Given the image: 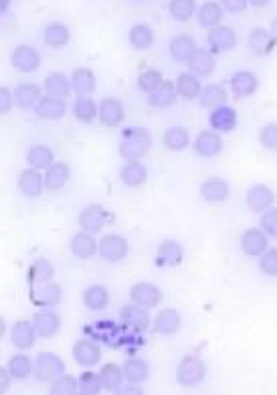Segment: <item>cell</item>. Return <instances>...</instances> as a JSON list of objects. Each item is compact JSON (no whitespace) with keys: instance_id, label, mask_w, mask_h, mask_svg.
I'll return each mask as SVG.
<instances>
[{"instance_id":"42","label":"cell","mask_w":277,"mask_h":395,"mask_svg":"<svg viewBox=\"0 0 277 395\" xmlns=\"http://www.w3.org/2000/svg\"><path fill=\"white\" fill-rule=\"evenodd\" d=\"M6 369H9L13 382H27L33 375V359L27 353H16L9 359Z\"/></svg>"},{"instance_id":"53","label":"cell","mask_w":277,"mask_h":395,"mask_svg":"<svg viewBox=\"0 0 277 395\" xmlns=\"http://www.w3.org/2000/svg\"><path fill=\"white\" fill-rule=\"evenodd\" d=\"M259 229L269 240H277V207H269L267 211L261 213Z\"/></svg>"},{"instance_id":"49","label":"cell","mask_w":277,"mask_h":395,"mask_svg":"<svg viewBox=\"0 0 277 395\" xmlns=\"http://www.w3.org/2000/svg\"><path fill=\"white\" fill-rule=\"evenodd\" d=\"M79 394V383L77 377L63 373L61 377H57L55 382L49 387V395H77Z\"/></svg>"},{"instance_id":"55","label":"cell","mask_w":277,"mask_h":395,"mask_svg":"<svg viewBox=\"0 0 277 395\" xmlns=\"http://www.w3.org/2000/svg\"><path fill=\"white\" fill-rule=\"evenodd\" d=\"M14 108V96L11 91V87L6 85H0V116H6V113L13 112Z\"/></svg>"},{"instance_id":"50","label":"cell","mask_w":277,"mask_h":395,"mask_svg":"<svg viewBox=\"0 0 277 395\" xmlns=\"http://www.w3.org/2000/svg\"><path fill=\"white\" fill-rule=\"evenodd\" d=\"M77 383H79V394L85 395H97L103 389L101 379H99V373L91 371V369H85L84 373L77 377Z\"/></svg>"},{"instance_id":"63","label":"cell","mask_w":277,"mask_h":395,"mask_svg":"<svg viewBox=\"0 0 277 395\" xmlns=\"http://www.w3.org/2000/svg\"><path fill=\"white\" fill-rule=\"evenodd\" d=\"M77 395H85V394H77Z\"/></svg>"},{"instance_id":"18","label":"cell","mask_w":277,"mask_h":395,"mask_svg":"<svg viewBox=\"0 0 277 395\" xmlns=\"http://www.w3.org/2000/svg\"><path fill=\"white\" fill-rule=\"evenodd\" d=\"M18 191L21 195L27 199H39L45 191V181H43L41 170L37 169H25L21 174H18Z\"/></svg>"},{"instance_id":"46","label":"cell","mask_w":277,"mask_h":395,"mask_svg":"<svg viewBox=\"0 0 277 395\" xmlns=\"http://www.w3.org/2000/svg\"><path fill=\"white\" fill-rule=\"evenodd\" d=\"M128 41L130 45L134 47V49H138V51H146V49H150L154 45V30L150 25H146V23H138V25H134V27L130 28V33H128Z\"/></svg>"},{"instance_id":"8","label":"cell","mask_w":277,"mask_h":395,"mask_svg":"<svg viewBox=\"0 0 277 395\" xmlns=\"http://www.w3.org/2000/svg\"><path fill=\"white\" fill-rule=\"evenodd\" d=\"M130 300L142 308H154L162 302V290L152 282H138L130 288Z\"/></svg>"},{"instance_id":"2","label":"cell","mask_w":277,"mask_h":395,"mask_svg":"<svg viewBox=\"0 0 277 395\" xmlns=\"http://www.w3.org/2000/svg\"><path fill=\"white\" fill-rule=\"evenodd\" d=\"M207 377V365L200 357L196 355H186L182 357L181 363L176 365V382L186 389L198 387Z\"/></svg>"},{"instance_id":"31","label":"cell","mask_w":277,"mask_h":395,"mask_svg":"<svg viewBox=\"0 0 277 395\" xmlns=\"http://www.w3.org/2000/svg\"><path fill=\"white\" fill-rule=\"evenodd\" d=\"M27 165L30 169L47 170L55 162V150L49 144H33L27 150Z\"/></svg>"},{"instance_id":"33","label":"cell","mask_w":277,"mask_h":395,"mask_svg":"<svg viewBox=\"0 0 277 395\" xmlns=\"http://www.w3.org/2000/svg\"><path fill=\"white\" fill-rule=\"evenodd\" d=\"M97 245H99V241H96L91 233H85V231L75 233L69 243L71 254L77 260H91L97 254Z\"/></svg>"},{"instance_id":"1","label":"cell","mask_w":277,"mask_h":395,"mask_svg":"<svg viewBox=\"0 0 277 395\" xmlns=\"http://www.w3.org/2000/svg\"><path fill=\"white\" fill-rule=\"evenodd\" d=\"M120 156L124 160H142L152 150V134L148 128H130L125 130L120 142Z\"/></svg>"},{"instance_id":"32","label":"cell","mask_w":277,"mask_h":395,"mask_svg":"<svg viewBox=\"0 0 277 395\" xmlns=\"http://www.w3.org/2000/svg\"><path fill=\"white\" fill-rule=\"evenodd\" d=\"M110 304V290L103 284H91L84 290V306L87 311L101 312Z\"/></svg>"},{"instance_id":"11","label":"cell","mask_w":277,"mask_h":395,"mask_svg":"<svg viewBox=\"0 0 277 395\" xmlns=\"http://www.w3.org/2000/svg\"><path fill=\"white\" fill-rule=\"evenodd\" d=\"M193 148L194 152L198 156H203V158H215V156H219L222 152L225 142H222L219 132H215V130H203L196 136V140L193 142Z\"/></svg>"},{"instance_id":"41","label":"cell","mask_w":277,"mask_h":395,"mask_svg":"<svg viewBox=\"0 0 277 395\" xmlns=\"http://www.w3.org/2000/svg\"><path fill=\"white\" fill-rule=\"evenodd\" d=\"M162 142L170 152H182L191 144V132L184 126H170L166 128Z\"/></svg>"},{"instance_id":"58","label":"cell","mask_w":277,"mask_h":395,"mask_svg":"<svg viewBox=\"0 0 277 395\" xmlns=\"http://www.w3.org/2000/svg\"><path fill=\"white\" fill-rule=\"evenodd\" d=\"M111 395H144L140 385H122L120 389L111 391Z\"/></svg>"},{"instance_id":"9","label":"cell","mask_w":277,"mask_h":395,"mask_svg":"<svg viewBox=\"0 0 277 395\" xmlns=\"http://www.w3.org/2000/svg\"><path fill=\"white\" fill-rule=\"evenodd\" d=\"M208 51L213 53H225V51H231L235 49L237 45V33L233 27H227V25H219L215 28H208Z\"/></svg>"},{"instance_id":"54","label":"cell","mask_w":277,"mask_h":395,"mask_svg":"<svg viewBox=\"0 0 277 395\" xmlns=\"http://www.w3.org/2000/svg\"><path fill=\"white\" fill-rule=\"evenodd\" d=\"M259 142L267 150H277V122H269L259 130Z\"/></svg>"},{"instance_id":"5","label":"cell","mask_w":277,"mask_h":395,"mask_svg":"<svg viewBox=\"0 0 277 395\" xmlns=\"http://www.w3.org/2000/svg\"><path fill=\"white\" fill-rule=\"evenodd\" d=\"M108 219H110L108 209L103 205H99V203H91V205H87V207L81 209L79 217H77V223L81 227V231L96 235L106 227Z\"/></svg>"},{"instance_id":"60","label":"cell","mask_w":277,"mask_h":395,"mask_svg":"<svg viewBox=\"0 0 277 395\" xmlns=\"http://www.w3.org/2000/svg\"><path fill=\"white\" fill-rule=\"evenodd\" d=\"M11 9V0H0V16Z\"/></svg>"},{"instance_id":"27","label":"cell","mask_w":277,"mask_h":395,"mask_svg":"<svg viewBox=\"0 0 277 395\" xmlns=\"http://www.w3.org/2000/svg\"><path fill=\"white\" fill-rule=\"evenodd\" d=\"M14 106L18 110H33L37 106V101L43 98L41 85L37 84H18L14 87Z\"/></svg>"},{"instance_id":"57","label":"cell","mask_w":277,"mask_h":395,"mask_svg":"<svg viewBox=\"0 0 277 395\" xmlns=\"http://www.w3.org/2000/svg\"><path fill=\"white\" fill-rule=\"evenodd\" d=\"M11 385H13V377H11V373H9V369L0 367V395L9 394Z\"/></svg>"},{"instance_id":"48","label":"cell","mask_w":277,"mask_h":395,"mask_svg":"<svg viewBox=\"0 0 277 395\" xmlns=\"http://www.w3.org/2000/svg\"><path fill=\"white\" fill-rule=\"evenodd\" d=\"M168 13L174 21L186 23L193 14H196V0H170Z\"/></svg>"},{"instance_id":"23","label":"cell","mask_w":277,"mask_h":395,"mask_svg":"<svg viewBox=\"0 0 277 395\" xmlns=\"http://www.w3.org/2000/svg\"><path fill=\"white\" fill-rule=\"evenodd\" d=\"M247 207L253 213H264L269 207H273L276 203V195L267 184H253L247 191Z\"/></svg>"},{"instance_id":"4","label":"cell","mask_w":277,"mask_h":395,"mask_svg":"<svg viewBox=\"0 0 277 395\" xmlns=\"http://www.w3.org/2000/svg\"><path fill=\"white\" fill-rule=\"evenodd\" d=\"M97 252L101 255L103 262L108 264H120L128 257V252H130V243L125 238L118 235V233H108L99 240V245H97Z\"/></svg>"},{"instance_id":"56","label":"cell","mask_w":277,"mask_h":395,"mask_svg":"<svg viewBox=\"0 0 277 395\" xmlns=\"http://www.w3.org/2000/svg\"><path fill=\"white\" fill-rule=\"evenodd\" d=\"M219 4H221L222 11H227V13H231V14L243 13V11L249 6V2H247V0H221Z\"/></svg>"},{"instance_id":"37","label":"cell","mask_w":277,"mask_h":395,"mask_svg":"<svg viewBox=\"0 0 277 395\" xmlns=\"http://www.w3.org/2000/svg\"><path fill=\"white\" fill-rule=\"evenodd\" d=\"M222 14H225V11H222L219 2L207 0V2H203V4L196 9V21H198L200 27L215 28L219 27V25H222Z\"/></svg>"},{"instance_id":"14","label":"cell","mask_w":277,"mask_h":395,"mask_svg":"<svg viewBox=\"0 0 277 395\" xmlns=\"http://www.w3.org/2000/svg\"><path fill=\"white\" fill-rule=\"evenodd\" d=\"M239 245H241V252L249 257H259L264 254L265 250L269 247V238L265 235L261 229L257 227H249L243 231L241 240H239Z\"/></svg>"},{"instance_id":"59","label":"cell","mask_w":277,"mask_h":395,"mask_svg":"<svg viewBox=\"0 0 277 395\" xmlns=\"http://www.w3.org/2000/svg\"><path fill=\"white\" fill-rule=\"evenodd\" d=\"M251 6H255V9H264V6H267L271 0H247Z\"/></svg>"},{"instance_id":"7","label":"cell","mask_w":277,"mask_h":395,"mask_svg":"<svg viewBox=\"0 0 277 395\" xmlns=\"http://www.w3.org/2000/svg\"><path fill=\"white\" fill-rule=\"evenodd\" d=\"M71 355H73L77 365H81L85 369H94L101 361V347L94 339H79L73 345Z\"/></svg>"},{"instance_id":"62","label":"cell","mask_w":277,"mask_h":395,"mask_svg":"<svg viewBox=\"0 0 277 395\" xmlns=\"http://www.w3.org/2000/svg\"><path fill=\"white\" fill-rule=\"evenodd\" d=\"M269 33H271V37H273V41L277 43V16L271 21V28H269Z\"/></svg>"},{"instance_id":"35","label":"cell","mask_w":277,"mask_h":395,"mask_svg":"<svg viewBox=\"0 0 277 395\" xmlns=\"http://www.w3.org/2000/svg\"><path fill=\"white\" fill-rule=\"evenodd\" d=\"M194 51H196V43L191 35H176L168 45V53L176 63H188Z\"/></svg>"},{"instance_id":"13","label":"cell","mask_w":277,"mask_h":395,"mask_svg":"<svg viewBox=\"0 0 277 395\" xmlns=\"http://www.w3.org/2000/svg\"><path fill=\"white\" fill-rule=\"evenodd\" d=\"M97 118H99V122L106 128H118L125 118L124 104L118 98H103L99 101Z\"/></svg>"},{"instance_id":"38","label":"cell","mask_w":277,"mask_h":395,"mask_svg":"<svg viewBox=\"0 0 277 395\" xmlns=\"http://www.w3.org/2000/svg\"><path fill=\"white\" fill-rule=\"evenodd\" d=\"M71 89H75L77 96H91L94 89H96V75L94 71L87 69V67H77V69L71 73Z\"/></svg>"},{"instance_id":"45","label":"cell","mask_w":277,"mask_h":395,"mask_svg":"<svg viewBox=\"0 0 277 395\" xmlns=\"http://www.w3.org/2000/svg\"><path fill=\"white\" fill-rule=\"evenodd\" d=\"M97 112H99V106L91 96H79V98L73 101V116L75 120H79L81 124H91L96 122Z\"/></svg>"},{"instance_id":"43","label":"cell","mask_w":277,"mask_h":395,"mask_svg":"<svg viewBox=\"0 0 277 395\" xmlns=\"http://www.w3.org/2000/svg\"><path fill=\"white\" fill-rule=\"evenodd\" d=\"M176 94H179V98L182 99H196L200 96V91H203V84H200V79L193 75L191 71H186V73H181L179 77H176Z\"/></svg>"},{"instance_id":"47","label":"cell","mask_w":277,"mask_h":395,"mask_svg":"<svg viewBox=\"0 0 277 395\" xmlns=\"http://www.w3.org/2000/svg\"><path fill=\"white\" fill-rule=\"evenodd\" d=\"M99 379L106 391H115L124 385V369L120 367L118 363H106L103 367L99 369Z\"/></svg>"},{"instance_id":"26","label":"cell","mask_w":277,"mask_h":395,"mask_svg":"<svg viewBox=\"0 0 277 395\" xmlns=\"http://www.w3.org/2000/svg\"><path fill=\"white\" fill-rule=\"evenodd\" d=\"M33 110H35V116L41 120H61L67 113V104H65V99L43 96Z\"/></svg>"},{"instance_id":"24","label":"cell","mask_w":277,"mask_h":395,"mask_svg":"<svg viewBox=\"0 0 277 395\" xmlns=\"http://www.w3.org/2000/svg\"><path fill=\"white\" fill-rule=\"evenodd\" d=\"M208 124L215 132L219 134H229L237 128V112L231 108V106H219L215 110H210V116H208Z\"/></svg>"},{"instance_id":"16","label":"cell","mask_w":277,"mask_h":395,"mask_svg":"<svg viewBox=\"0 0 277 395\" xmlns=\"http://www.w3.org/2000/svg\"><path fill=\"white\" fill-rule=\"evenodd\" d=\"M39 339L35 326H33V321H16L13 326H11V343L13 347H16L18 351H28L35 347V340Z\"/></svg>"},{"instance_id":"29","label":"cell","mask_w":277,"mask_h":395,"mask_svg":"<svg viewBox=\"0 0 277 395\" xmlns=\"http://www.w3.org/2000/svg\"><path fill=\"white\" fill-rule=\"evenodd\" d=\"M176 99H179L176 85H174V82H170V79H164V82L158 85L152 94L148 96L150 106L156 108V110H166V108H172V106L176 104Z\"/></svg>"},{"instance_id":"36","label":"cell","mask_w":277,"mask_h":395,"mask_svg":"<svg viewBox=\"0 0 277 395\" xmlns=\"http://www.w3.org/2000/svg\"><path fill=\"white\" fill-rule=\"evenodd\" d=\"M43 41L51 49H61L71 41V30L65 23H49L43 28Z\"/></svg>"},{"instance_id":"22","label":"cell","mask_w":277,"mask_h":395,"mask_svg":"<svg viewBox=\"0 0 277 395\" xmlns=\"http://www.w3.org/2000/svg\"><path fill=\"white\" fill-rule=\"evenodd\" d=\"M182 260H184V247L176 240H164L158 245V252H156L158 266L176 268V266H181Z\"/></svg>"},{"instance_id":"17","label":"cell","mask_w":277,"mask_h":395,"mask_svg":"<svg viewBox=\"0 0 277 395\" xmlns=\"http://www.w3.org/2000/svg\"><path fill=\"white\" fill-rule=\"evenodd\" d=\"M182 316L181 312L174 308H164L156 314L152 321V333L160 335V337H172L181 330Z\"/></svg>"},{"instance_id":"61","label":"cell","mask_w":277,"mask_h":395,"mask_svg":"<svg viewBox=\"0 0 277 395\" xmlns=\"http://www.w3.org/2000/svg\"><path fill=\"white\" fill-rule=\"evenodd\" d=\"M6 330H9V325H6V321H4V318L0 316V339H2L4 335H6Z\"/></svg>"},{"instance_id":"51","label":"cell","mask_w":277,"mask_h":395,"mask_svg":"<svg viewBox=\"0 0 277 395\" xmlns=\"http://www.w3.org/2000/svg\"><path fill=\"white\" fill-rule=\"evenodd\" d=\"M162 82H164V77H162V73L158 69H144L138 75V89L142 94L150 96Z\"/></svg>"},{"instance_id":"44","label":"cell","mask_w":277,"mask_h":395,"mask_svg":"<svg viewBox=\"0 0 277 395\" xmlns=\"http://www.w3.org/2000/svg\"><path fill=\"white\" fill-rule=\"evenodd\" d=\"M227 89L222 87L221 84H208L203 87V91H200V108H205V110H215V108H219V106H225L227 104Z\"/></svg>"},{"instance_id":"12","label":"cell","mask_w":277,"mask_h":395,"mask_svg":"<svg viewBox=\"0 0 277 395\" xmlns=\"http://www.w3.org/2000/svg\"><path fill=\"white\" fill-rule=\"evenodd\" d=\"M120 318L125 326H130L132 330L136 333H142V330H148L150 325H152V318H150V312L148 308H142L138 304L130 302V304H124L120 308Z\"/></svg>"},{"instance_id":"21","label":"cell","mask_w":277,"mask_h":395,"mask_svg":"<svg viewBox=\"0 0 277 395\" xmlns=\"http://www.w3.org/2000/svg\"><path fill=\"white\" fill-rule=\"evenodd\" d=\"M69 179H71L69 165H67V162H63V160L53 162L49 169L45 170V174H43V181H45V191H51V193L61 191L65 184L69 183Z\"/></svg>"},{"instance_id":"34","label":"cell","mask_w":277,"mask_h":395,"mask_svg":"<svg viewBox=\"0 0 277 395\" xmlns=\"http://www.w3.org/2000/svg\"><path fill=\"white\" fill-rule=\"evenodd\" d=\"M124 379L128 385H142L150 379V365L140 359V357H132L124 361Z\"/></svg>"},{"instance_id":"15","label":"cell","mask_w":277,"mask_h":395,"mask_svg":"<svg viewBox=\"0 0 277 395\" xmlns=\"http://www.w3.org/2000/svg\"><path fill=\"white\" fill-rule=\"evenodd\" d=\"M33 302L39 308H55L63 300V288L57 282H45L33 286Z\"/></svg>"},{"instance_id":"30","label":"cell","mask_w":277,"mask_h":395,"mask_svg":"<svg viewBox=\"0 0 277 395\" xmlns=\"http://www.w3.org/2000/svg\"><path fill=\"white\" fill-rule=\"evenodd\" d=\"M43 89H45V96H51V98L57 99H67L71 94V79L61 71L49 73L45 77V82H43Z\"/></svg>"},{"instance_id":"10","label":"cell","mask_w":277,"mask_h":395,"mask_svg":"<svg viewBox=\"0 0 277 395\" xmlns=\"http://www.w3.org/2000/svg\"><path fill=\"white\" fill-rule=\"evenodd\" d=\"M33 326L41 339H53L61 330V316L53 308H41L33 316Z\"/></svg>"},{"instance_id":"3","label":"cell","mask_w":277,"mask_h":395,"mask_svg":"<svg viewBox=\"0 0 277 395\" xmlns=\"http://www.w3.org/2000/svg\"><path fill=\"white\" fill-rule=\"evenodd\" d=\"M65 373V361L51 351H43L33 359V375L41 383H53Z\"/></svg>"},{"instance_id":"20","label":"cell","mask_w":277,"mask_h":395,"mask_svg":"<svg viewBox=\"0 0 277 395\" xmlns=\"http://www.w3.org/2000/svg\"><path fill=\"white\" fill-rule=\"evenodd\" d=\"M231 89H233V96L235 98H251L259 89V77L253 71H237V73L231 75Z\"/></svg>"},{"instance_id":"52","label":"cell","mask_w":277,"mask_h":395,"mask_svg":"<svg viewBox=\"0 0 277 395\" xmlns=\"http://www.w3.org/2000/svg\"><path fill=\"white\" fill-rule=\"evenodd\" d=\"M259 272L269 278H277V247H267L264 254L259 255Z\"/></svg>"},{"instance_id":"25","label":"cell","mask_w":277,"mask_h":395,"mask_svg":"<svg viewBox=\"0 0 277 395\" xmlns=\"http://www.w3.org/2000/svg\"><path fill=\"white\" fill-rule=\"evenodd\" d=\"M231 195V187L221 177H208L205 183L200 184V197L207 203H225Z\"/></svg>"},{"instance_id":"40","label":"cell","mask_w":277,"mask_h":395,"mask_svg":"<svg viewBox=\"0 0 277 395\" xmlns=\"http://www.w3.org/2000/svg\"><path fill=\"white\" fill-rule=\"evenodd\" d=\"M27 278L33 286L53 282V278H55V266H53L47 257H39V260H35V262L28 266Z\"/></svg>"},{"instance_id":"28","label":"cell","mask_w":277,"mask_h":395,"mask_svg":"<svg viewBox=\"0 0 277 395\" xmlns=\"http://www.w3.org/2000/svg\"><path fill=\"white\" fill-rule=\"evenodd\" d=\"M120 181L130 189H136L148 181V169L142 160H125V165L120 170Z\"/></svg>"},{"instance_id":"19","label":"cell","mask_w":277,"mask_h":395,"mask_svg":"<svg viewBox=\"0 0 277 395\" xmlns=\"http://www.w3.org/2000/svg\"><path fill=\"white\" fill-rule=\"evenodd\" d=\"M217 67V59H215V53L208 51V49H200L196 47V51L193 53V57L188 59V71L196 75L198 79H205V77H210L213 71Z\"/></svg>"},{"instance_id":"6","label":"cell","mask_w":277,"mask_h":395,"mask_svg":"<svg viewBox=\"0 0 277 395\" xmlns=\"http://www.w3.org/2000/svg\"><path fill=\"white\" fill-rule=\"evenodd\" d=\"M11 65L21 73H33L41 67V53L33 45H16L11 53Z\"/></svg>"},{"instance_id":"39","label":"cell","mask_w":277,"mask_h":395,"mask_svg":"<svg viewBox=\"0 0 277 395\" xmlns=\"http://www.w3.org/2000/svg\"><path fill=\"white\" fill-rule=\"evenodd\" d=\"M273 45H276V41H273V37L267 28L257 27L249 33V49L253 51V55H269L273 51Z\"/></svg>"}]
</instances>
